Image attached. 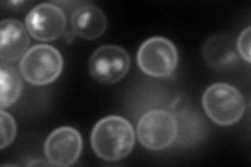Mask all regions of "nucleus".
Instances as JSON below:
<instances>
[{
    "label": "nucleus",
    "instance_id": "3",
    "mask_svg": "<svg viewBox=\"0 0 251 167\" xmlns=\"http://www.w3.org/2000/svg\"><path fill=\"white\" fill-rule=\"evenodd\" d=\"M62 69L61 52L47 44L31 47L20 61V71L23 77L35 86H45L56 81Z\"/></svg>",
    "mask_w": 251,
    "mask_h": 167
},
{
    "label": "nucleus",
    "instance_id": "13",
    "mask_svg": "<svg viewBox=\"0 0 251 167\" xmlns=\"http://www.w3.org/2000/svg\"><path fill=\"white\" fill-rule=\"evenodd\" d=\"M0 121H1V140H0V148L3 149L6 146H9L14 141L17 133V125L12 117L3 109H1L0 113Z\"/></svg>",
    "mask_w": 251,
    "mask_h": 167
},
{
    "label": "nucleus",
    "instance_id": "2",
    "mask_svg": "<svg viewBox=\"0 0 251 167\" xmlns=\"http://www.w3.org/2000/svg\"><path fill=\"white\" fill-rule=\"evenodd\" d=\"M202 105L211 120L223 126L238 122L246 109L241 92L224 83L209 86L203 94Z\"/></svg>",
    "mask_w": 251,
    "mask_h": 167
},
{
    "label": "nucleus",
    "instance_id": "7",
    "mask_svg": "<svg viewBox=\"0 0 251 167\" xmlns=\"http://www.w3.org/2000/svg\"><path fill=\"white\" fill-rule=\"evenodd\" d=\"M25 26L30 36L42 42L54 41L66 29V16L61 7L52 3L36 5L27 14Z\"/></svg>",
    "mask_w": 251,
    "mask_h": 167
},
{
    "label": "nucleus",
    "instance_id": "9",
    "mask_svg": "<svg viewBox=\"0 0 251 167\" xmlns=\"http://www.w3.org/2000/svg\"><path fill=\"white\" fill-rule=\"evenodd\" d=\"M28 30L18 20L4 19L0 23V58L3 63L22 59L29 46Z\"/></svg>",
    "mask_w": 251,
    "mask_h": 167
},
{
    "label": "nucleus",
    "instance_id": "5",
    "mask_svg": "<svg viewBox=\"0 0 251 167\" xmlns=\"http://www.w3.org/2000/svg\"><path fill=\"white\" fill-rule=\"evenodd\" d=\"M178 135L177 119L163 110H153L139 119L137 136L141 145L151 150L170 146Z\"/></svg>",
    "mask_w": 251,
    "mask_h": 167
},
{
    "label": "nucleus",
    "instance_id": "1",
    "mask_svg": "<svg viewBox=\"0 0 251 167\" xmlns=\"http://www.w3.org/2000/svg\"><path fill=\"white\" fill-rule=\"evenodd\" d=\"M135 144V134L131 123L122 116H107L94 125L91 146L100 159L119 161L127 157Z\"/></svg>",
    "mask_w": 251,
    "mask_h": 167
},
{
    "label": "nucleus",
    "instance_id": "12",
    "mask_svg": "<svg viewBox=\"0 0 251 167\" xmlns=\"http://www.w3.org/2000/svg\"><path fill=\"white\" fill-rule=\"evenodd\" d=\"M22 79L9 63L0 64V107L5 109L18 100L22 92Z\"/></svg>",
    "mask_w": 251,
    "mask_h": 167
},
{
    "label": "nucleus",
    "instance_id": "10",
    "mask_svg": "<svg viewBox=\"0 0 251 167\" xmlns=\"http://www.w3.org/2000/svg\"><path fill=\"white\" fill-rule=\"evenodd\" d=\"M206 64L218 71H229L239 64L237 44L229 35L218 34L209 38L203 48Z\"/></svg>",
    "mask_w": 251,
    "mask_h": 167
},
{
    "label": "nucleus",
    "instance_id": "14",
    "mask_svg": "<svg viewBox=\"0 0 251 167\" xmlns=\"http://www.w3.org/2000/svg\"><path fill=\"white\" fill-rule=\"evenodd\" d=\"M250 42H251V28L250 26H248L240 34V37L237 41V50L239 54L248 63L251 62Z\"/></svg>",
    "mask_w": 251,
    "mask_h": 167
},
{
    "label": "nucleus",
    "instance_id": "8",
    "mask_svg": "<svg viewBox=\"0 0 251 167\" xmlns=\"http://www.w3.org/2000/svg\"><path fill=\"white\" fill-rule=\"evenodd\" d=\"M83 148L81 134L72 126H62L47 137L45 156L51 165L66 167L77 161Z\"/></svg>",
    "mask_w": 251,
    "mask_h": 167
},
{
    "label": "nucleus",
    "instance_id": "4",
    "mask_svg": "<svg viewBox=\"0 0 251 167\" xmlns=\"http://www.w3.org/2000/svg\"><path fill=\"white\" fill-rule=\"evenodd\" d=\"M137 63L140 70L147 75L167 77L178 64V51L170 40L162 37L148 39L137 52Z\"/></svg>",
    "mask_w": 251,
    "mask_h": 167
},
{
    "label": "nucleus",
    "instance_id": "11",
    "mask_svg": "<svg viewBox=\"0 0 251 167\" xmlns=\"http://www.w3.org/2000/svg\"><path fill=\"white\" fill-rule=\"evenodd\" d=\"M72 26L76 36L86 40H93L105 33L107 17L98 6L83 5L73 13Z\"/></svg>",
    "mask_w": 251,
    "mask_h": 167
},
{
    "label": "nucleus",
    "instance_id": "6",
    "mask_svg": "<svg viewBox=\"0 0 251 167\" xmlns=\"http://www.w3.org/2000/svg\"><path fill=\"white\" fill-rule=\"evenodd\" d=\"M130 66V57L124 48L117 45H104L92 53L89 72L99 83L112 85L128 74Z\"/></svg>",
    "mask_w": 251,
    "mask_h": 167
},
{
    "label": "nucleus",
    "instance_id": "15",
    "mask_svg": "<svg viewBox=\"0 0 251 167\" xmlns=\"http://www.w3.org/2000/svg\"><path fill=\"white\" fill-rule=\"evenodd\" d=\"M29 165H47V163H46V162H43V161H39V162L29 163Z\"/></svg>",
    "mask_w": 251,
    "mask_h": 167
}]
</instances>
